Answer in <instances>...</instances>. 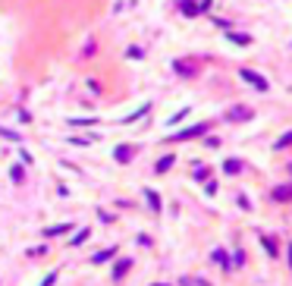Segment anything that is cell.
Listing matches in <instances>:
<instances>
[{
    "label": "cell",
    "instance_id": "6da1fadb",
    "mask_svg": "<svg viewBox=\"0 0 292 286\" xmlns=\"http://www.w3.org/2000/svg\"><path fill=\"white\" fill-rule=\"evenodd\" d=\"M208 132V123H198V126H192V129H182L179 135H173L170 141H186V138H198V135H205Z\"/></svg>",
    "mask_w": 292,
    "mask_h": 286
},
{
    "label": "cell",
    "instance_id": "7a4b0ae2",
    "mask_svg": "<svg viewBox=\"0 0 292 286\" xmlns=\"http://www.w3.org/2000/svg\"><path fill=\"white\" fill-rule=\"evenodd\" d=\"M239 76H242V79H245L248 85H254V88H258V92H267V88H270V85H267V79H264V76H258V73H251V69H242Z\"/></svg>",
    "mask_w": 292,
    "mask_h": 286
},
{
    "label": "cell",
    "instance_id": "3957f363",
    "mask_svg": "<svg viewBox=\"0 0 292 286\" xmlns=\"http://www.w3.org/2000/svg\"><path fill=\"white\" fill-rule=\"evenodd\" d=\"M113 157H116V164H129V160L135 157V148H132V145H120V148L113 151Z\"/></svg>",
    "mask_w": 292,
    "mask_h": 286
},
{
    "label": "cell",
    "instance_id": "277c9868",
    "mask_svg": "<svg viewBox=\"0 0 292 286\" xmlns=\"http://www.w3.org/2000/svg\"><path fill=\"white\" fill-rule=\"evenodd\" d=\"M129 267H132V261H129V258H120V261H116V267H113V280H123Z\"/></svg>",
    "mask_w": 292,
    "mask_h": 286
},
{
    "label": "cell",
    "instance_id": "5b68a950",
    "mask_svg": "<svg viewBox=\"0 0 292 286\" xmlns=\"http://www.w3.org/2000/svg\"><path fill=\"white\" fill-rule=\"evenodd\" d=\"M144 198H148V205H151V211H154V214H160V208H163V205H160V195H157L154 189H144Z\"/></svg>",
    "mask_w": 292,
    "mask_h": 286
},
{
    "label": "cell",
    "instance_id": "8992f818",
    "mask_svg": "<svg viewBox=\"0 0 292 286\" xmlns=\"http://www.w3.org/2000/svg\"><path fill=\"white\" fill-rule=\"evenodd\" d=\"M229 120H251V110H248V107H232Z\"/></svg>",
    "mask_w": 292,
    "mask_h": 286
},
{
    "label": "cell",
    "instance_id": "52a82bcc",
    "mask_svg": "<svg viewBox=\"0 0 292 286\" xmlns=\"http://www.w3.org/2000/svg\"><path fill=\"white\" fill-rule=\"evenodd\" d=\"M173 160H176L173 154H167V157H160V160H157V167H154V170H157V173H167V170L173 167Z\"/></svg>",
    "mask_w": 292,
    "mask_h": 286
},
{
    "label": "cell",
    "instance_id": "ba28073f",
    "mask_svg": "<svg viewBox=\"0 0 292 286\" xmlns=\"http://www.w3.org/2000/svg\"><path fill=\"white\" fill-rule=\"evenodd\" d=\"M116 255V248H104V252H98L95 258H91V261H95V264H104V261H110Z\"/></svg>",
    "mask_w": 292,
    "mask_h": 286
},
{
    "label": "cell",
    "instance_id": "9c48e42d",
    "mask_svg": "<svg viewBox=\"0 0 292 286\" xmlns=\"http://www.w3.org/2000/svg\"><path fill=\"white\" fill-rule=\"evenodd\" d=\"M63 233H69V223H60V226H47V230H44V236H63Z\"/></svg>",
    "mask_w": 292,
    "mask_h": 286
},
{
    "label": "cell",
    "instance_id": "30bf717a",
    "mask_svg": "<svg viewBox=\"0 0 292 286\" xmlns=\"http://www.w3.org/2000/svg\"><path fill=\"white\" fill-rule=\"evenodd\" d=\"M229 41H232V44H242V47H245V44H251V35H236V32H232V35H229Z\"/></svg>",
    "mask_w": 292,
    "mask_h": 286
},
{
    "label": "cell",
    "instance_id": "8fae6325",
    "mask_svg": "<svg viewBox=\"0 0 292 286\" xmlns=\"http://www.w3.org/2000/svg\"><path fill=\"white\" fill-rule=\"evenodd\" d=\"M273 198H277V202H286V198H292V189H289V186L277 189V192H273Z\"/></svg>",
    "mask_w": 292,
    "mask_h": 286
},
{
    "label": "cell",
    "instance_id": "7c38bea8",
    "mask_svg": "<svg viewBox=\"0 0 292 286\" xmlns=\"http://www.w3.org/2000/svg\"><path fill=\"white\" fill-rule=\"evenodd\" d=\"M69 141H72V145H91V141H98V138H95V135H85V138H82V135H72Z\"/></svg>",
    "mask_w": 292,
    "mask_h": 286
},
{
    "label": "cell",
    "instance_id": "4fadbf2b",
    "mask_svg": "<svg viewBox=\"0 0 292 286\" xmlns=\"http://www.w3.org/2000/svg\"><path fill=\"white\" fill-rule=\"evenodd\" d=\"M223 170H226V173H239V170H242V164H239V160H226Z\"/></svg>",
    "mask_w": 292,
    "mask_h": 286
},
{
    "label": "cell",
    "instance_id": "5bb4252c",
    "mask_svg": "<svg viewBox=\"0 0 292 286\" xmlns=\"http://www.w3.org/2000/svg\"><path fill=\"white\" fill-rule=\"evenodd\" d=\"M214 261H217V264H223V267H229V258H226V252H220V248L214 252Z\"/></svg>",
    "mask_w": 292,
    "mask_h": 286
},
{
    "label": "cell",
    "instance_id": "9a60e30c",
    "mask_svg": "<svg viewBox=\"0 0 292 286\" xmlns=\"http://www.w3.org/2000/svg\"><path fill=\"white\" fill-rule=\"evenodd\" d=\"M85 239H88V230H79V233H76V236H72V242H69V245H82Z\"/></svg>",
    "mask_w": 292,
    "mask_h": 286
},
{
    "label": "cell",
    "instance_id": "2e32d148",
    "mask_svg": "<svg viewBox=\"0 0 292 286\" xmlns=\"http://www.w3.org/2000/svg\"><path fill=\"white\" fill-rule=\"evenodd\" d=\"M95 117H85V120H72V126H95Z\"/></svg>",
    "mask_w": 292,
    "mask_h": 286
},
{
    "label": "cell",
    "instance_id": "e0dca14e",
    "mask_svg": "<svg viewBox=\"0 0 292 286\" xmlns=\"http://www.w3.org/2000/svg\"><path fill=\"white\" fill-rule=\"evenodd\" d=\"M289 145H292V132H286V135L277 141V148H289Z\"/></svg>",
    "mask_w": 292,
    "mask_h": 286
},
{
    "label": "cell",
    "instance_id": "ac0fdd59",
    "mask_svg": "<svg viewBox=\"0 0 292 286\" xmlns=\"http://www.w3.org/2000/svg\"><path fill=\"white\" fill-rule=\"evenodd\" d=\"M264 248H267L270 255H277V242H273V239H264Z\"/></svg>",
    "mask_w": 292,
    "mask_h": 286
},
{
    "label": "cell",
    "instance_id": "d6986e66",
    "mask_svg": "<svg viewBox=\"0 0 292 286\" xmlns=\"http://www.w3.org/2000/svg\"><path fill=\"white\" fill-rule=\"evenodd\" d=\"M182 13H186V16H195V13H198V10H195V7H192V4H182Z\"/></svg>",
    "mask_w": 292,
    "mask_h": 286
},
{
    "label": "cell",
    "instance_id": "ffe728a7",
    "mask_svg": "<svg viewBox=\"0 0 292 286\" xmlns=\"http://www.w3.org/2000/svg\"><path fill=\"white\" fill-rule=\"evenodd\" d=\"M53 280H57V274H47V277L41 280V286H53Z\"/></svg>",
    "mask_w": 292,
    "mask_h": 286
},
{
    "label": "cell",
    "instance_id": "44dd1931",
    "mask_svg": "<svg viewBox=\"0 0 292 286\" xmlns=\"http://www.w3.org/2000/svg\"><path fill=\"white\" fill-rule=\"evenodd\" d=\"M289 267H292V242H289Z\"/></svg>",
    "mask_w": 292,
    "mask_h": 286
},
{
    "label": "cell",
    "instance_id": "7402d4cb",
    "mask_svg": "<svg viewBox=\"0 0 292 286\" xmlns=\"http://www.w3.org/2000/svg\"><path fill=\"white\" fill-rule=\"evenodd\" d=\"M154 286H167V283H154Z\"/></svg>",
    "mask_w": 292,
    "mask_h": 286
}]
</instances>
